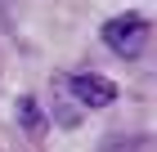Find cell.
I'll use <instances>...</instances> for the list:
<instances>
[{
  "instance_id": "obj_1",
  "label": "cell",
  "mask_w": 157,
  "mask_h": 152,
  "mask_svg": "<svg viewBox=\"0 0 157 152\" xmlns=\"http://www.w3.org/2000/svg\"><path fill=\"white\" fill-rule=\"evenodd\" d=\"M148 40H153V23L139 18V13H121L112 23H103V45L121 58H135V54H144Z\"/></svg>"
},
{
  "instance_id": "obj_2",
  "label": "cell",
  "mask_w": 157,
  "mask_h": 152,
  "mask_svg": "<svg viewBox=\"0 0 157 152\" xmlns=\"http://www.w3.org/2000/svg\"><path fill=\"white\" fill-rule=\"evenodd\" d=\"M72 94L81 98L85 107H108L112 98H117V85H112L108 76H94V72H81V76H72Z\"/></svg>"
}]
</instances>
